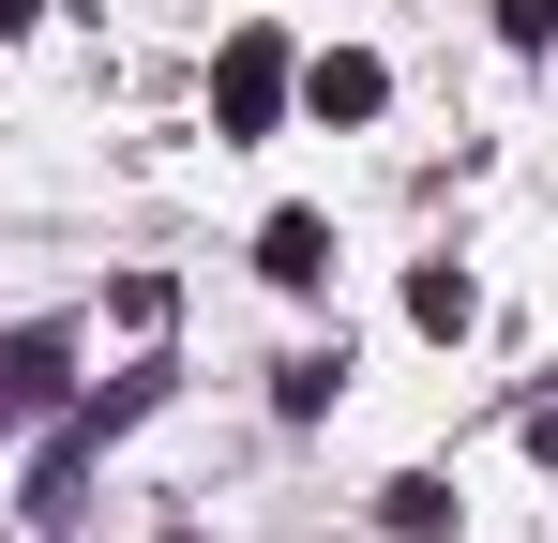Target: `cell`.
Masks as SVG:
<instances>
[{
	"mask_svg": "<svg viewBox=\"0 0 558 543\" xmlns=\"http://www.w3.org/2000/svg\"><path fill=\"white\" fill-rule=\"evenodd\" d=\"M287 90H302V61H287L272 31H227V61H211V121H227V136H272Z\"/></svg>",
	"mask_w": 558,
	"mask_h": 543,
	"instance_id": "obj_1",
	"label": "cell"
},
{
	"mask_svg": "<svg viewBox=\"0 0 558 543\" xmlns=\"http://www.w3.org/2000/svg\"><path fill=\"white\" fill-rule=\"evenodd\" d=\"M257 272H272L287 302H302V287H332V212H272V227H257Z\"/></svg>",
	"mask_w": 558,
	"mask_h": 543,
	"instance_id": "obj_2",
	"label": "cell"
},
{
	"mask_svg": "<svg viewBox=\"0 0 558 543\" xmlns=\"http://www.w3.org/2000/svg\"><path fill=\"white\" fill-rule=\"evenodd\" d=\"M302 106H317V121H377V106H392V76H377L363 46H332V61H302Z\"/></svg>",
	"mask_w": 558,
	"mask_h": 543,
	"instance_id": "obj_3",
	"label": "cell"
},
{
	"mask_svg": "<svg viewBox=\"0 0 558 543\" xmlns=\"http://www.w3.org/2000/svg\"><path fill=\"white\" fill-rule=\"evenodd\" d=\"M408 317H423V333H438V348H453L468 317H483V287H468L453 257H423V272H408Z\"/></svg>",
	"mask_w": 558,
	"mask_h": 543,
	"instance_id": "obj_4",
	"label": "cell"
},
{
	"mask_svg": "<svg viewBox=\"0 0 558 543\" xmlns=\"http://www.w3.org/2000/svg\"><path fill=\"white\" fill-rule=\"evenodd\" d=\"M46 393H61V333H15V348H0V423L46 408Z\"/></svg>",
	"mask_w": 558,
	"mask_h": 543,
	"instance_id": "obj_5",
	"label": "cell"
},
{
	"mask_svg": "<svg viewBox=\"0 0 558 543\" xmlns=\"http://www.w3.org/2000/svg\"><path fill=\"white\" fill-rule=\"evenodd\" d=\"M332 393H348V348H332V362H287V377H272V408H287V423H317Z\"/></svg>",
	"mask_w": 558,
	"mask_h": 543,
	"instance_id": "obj_6",
	"label": "cell"
},
{
	"mask_svg": "<svg viewBox=\"0 0 558 543\" xmlns=\"http://www.w3.org/2000/svg\"><path fill=\"white\" fill-rule=\"evenodd\" d=\"M498 46H529V61H544V46H558V0H498Z\"/></svg>",
	"mask_w": 558,
	"mask_h": 543,
	"instance_id": "obj_7",
	"label": "cell"
},
{
	"mask_svg": "<svg viewBox=\"0 0 558 543\" xmlns=\"http://www.w3.org/2000/svg\"><path fill=\"white\" fill-rule=\"evenodd\" d=\"M31 15H46V0H0V46H15V31H31Z\"/></svg>",
	"mask_w": 558,
	"mask_h": 543,
	"instance_id": "obj_8",
	"label": "cell"
}]
</instances>
